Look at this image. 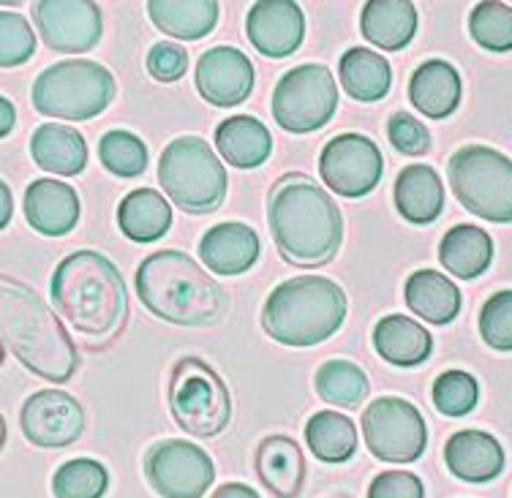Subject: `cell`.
Segmentation results:
<instances>
[{"instance_id": "1f68e13d", "label": "cell", "mask_w": 512, "mask_h": 498, "mask_svg": "<svg viewBox=\"0 0 512 498\" xmlns=\"http://www.w3.org/2000/svg\"><path fill=\"white\" fill-rule=\"evenodd\" d=\"M338 74L346 96L363 104L382 101L393 88V69L387 58L368 47H352L344 52V58L338 60Z\"/></svg>"}, {"instance_id": "f1b7e54d", "label": "cell", "mask_w": 512, "mask_h": 498, "mask_svg": "<svg viewBox=\"0 0 512 498\" xmlns=\"http://www.w3.org/2000/svg\"><path fill=\"white\" fill-rule=\"evenodd\" d=\"M439 262L461 281H474L491 267L493 240L483 226L458 224L439 243Z\"/></svg>"}, {"instance_id": "ac0fdd59", "label": "cell", "mask_w": 512, "mask_h": 498, "mask_svg": "<svg viewBox=\"0 0 512 498\" xmlns=\"http://www.w3.org/2000/svg\"><path fill=\"white\" fill-rule=\"evenodd\" d=\"M262 256V240L254 229L240 221H227L207 229L199 240V259L216 275L248 273Z\"/></svg>"}, {"instance_id": "52a82bcc", "label": "cell", "mask_w": 512, "mask_h": 498, "mask_svg": "<svg viewBox=\"0 0 512 498\" xmlns=\"http://www.w3.org/2000/svg\"><path fill=\"white\" fill-rule=\"evenodd\" d=\"M158 183L183 213H216L227 196V169L199 137L172 139L158 158Z\"/></svg>"}, {"instance_id": "2e32d148", "label": "cell", "mask_w": 512, "mask_h": 498, "mask_svg": "<svg viewBox=\"0 0 512 498\" xmlns=\"http://www.w3.org/2000/svg\"><path fill=\"white\" fill-rule=\"evenodd\" d=\"M199 96L213 107H237L254 90V63L235 47H210L197 60Z\"/></svg>"}, {"instance_id": "8d00e7d4", "label": "cell", "mask_w": 512, "mask_h": 498, "mask_svg": "<svg viewBox=\"0 0 512 498\" xmlns=\"http://www.w3.org/2000/svg\"><path fill=\"white\" fill-rule=\"evenodd\" d=\"M469 33L485 52H512V6L507 3H477L469 14Z\"/></svg>"}, {"instance_id": "b9f144b4", "label": "cell", "mask_w": 512, "mask_h": 498, "mask_svg": "<svg viewBox=\"0 0 512 498\" xmlns=\"http://www.w3.org/2000/svg\"><path fill=\"white\" fill-rule=\"evenodd\" d=\"M188 52L172 41H158L148 52V74L156 82H178L186 77Z\"/></svg>"}, {"instance_id": "8fae6325", "label": "cell", "mask_w": 512, "mask_h": 498, "mask_svg": "<svg viewBox=\"0 0 512 498\" xmlns=\"http://www.w3.org/2000/svg\"><path fill=\"white\" fill-rule=\"evenodd\" d=\"M360 425H363L368 452L382 463H393V466L414 463L428 444L423 414L417 411V406L395 395H384L368 403Z\"/></svg>"}, {"instance_id": "ba28073f", "label": "cell", "mask_w": 512, "mask_h": 498, "mask_svg": "<svg viewBox=\"0 0 512 498\" xmlns=\"http://www.w3.org/2000/svg\"><path fill=\"white\" fill-rule=\"evenodd\" d=\"M169 414L194 439H216L232 422V395L202 357H180L169 373Z\"/></svg>"}, {"instance_id": "836d02e7", "label": "cell", "mask_w": 512, "mask_h": 498, "mask_svg": "<svg viewBox=\"0 0 512 498\" xmlns=\"http://www.w3.org/2000/svg\"><path fill=\"white\" fill-rule=\"evenodd\" d=\"M314 384L322 401L341 409H357L371 390L363 368L349 360H327L325 365H319Z\"/></svg>"}, {"instance_id": "f6af8a7d", "label": "cell", "mask_w": 512, "mask_h": 498, "mask_svg": "<svg viewBox=\"0 0 512 498\" xmlns=\"http://www.w3.org/2000/svg\"><path fill=\"white\" fill-rule=\"evenodd\" d=\"M0 137H9L11 128H14V120H17V109H14V104H11L9 98L3 96L0 98Z\"/></svg>"}, {"instance_id": "74e56055", "label": "cell", "mask_w": 512, "mask_h": 498, "mask_svg": "<svg viewBox=\"0 0 512 498\" xmlns=\"http://www.w3.org/2000/svg\"><path fill=\"white\" fill-rule=\"evenodd\" d=\"M434 406L444 417H466L480 403V384L472 373L444 371L431 390Z\"/></svg>"}, {"instance_id": "ab89813d", "label": "cell", "mask_w": 512, "mask_h": 498, "mask_svg": "<svg viewBox=\"0 0 512 498\" xmlns=\"http://www.w3.org/2000/svg\"><path fill=\"white\" fill-rule=\"evenodd\" d=\"M480 335L496 352H512V289L485 300L480 311Z\"/></svg>"}, {"instance_id": "ee69618b", "label": "cell", "mask_w": 512, "mask_h": 498, "mask_svg": "<svg viewBox=\"0 0 512 498\" xmlns=\"http://www.w3.org/2000/svg\"><path fill=\"white\" fill-rule=\"evenodd\" d=\"M210 498H259V493L254 488L243 485V482H227V485L216 488V493Z\"/></svg>"}, {"instance_id": "277c9868", "label": "cell", "mask_w": 512, "mask_h": 498, "mask_svg": "<svg viewBox=\"0 0 512 498\" xmlns=\"http://www.w3.org/2000/svg\"><path fill=\"white\" fill-rule=\"evenodd\" d=\"M134 289L156 319L175 327H213L227 313V297L216 278L172 248L142 259Z\"/></svg>"}, {"instance_id": "d590c367", "label": "cell", "mask_w": 512, "mask_h": 498, "mask_svg": "<svg viewBox=\"0 0 512 498\" xmlns=\"http://www.w3.org/2000/svg\"><path fill=\"white\" fill-rule=\"evenodd\" d=\"M99 158L107 172H112L115 177H139L145 169H148V147L145 142L131 134V131H123V128H115V131H107L99 142Z\"/></svg>"}, {"instance_id": "d6986e66", "label": "cell", "mask_w": 512, "mask_h": 498, "mask_svg": "<svg viewBox=\"0 0 512 498\" xmlns=\"http://www.w3.org/2000/svg\"><path fill=\"white\" fill-rule=\"evenodd\" d=\"M22 210H25L28 224L39 235L63 237L69 235L79 221V196L69 183L41 177L25 188Z\"/></svg>"}, {"instance_id": "e0dca14e", "label": "cell", "mask_w": 512, "mask_h": 498, "mask_svg": "<svg viewBox=\"0 0 512 498\" xmlns=\"http://www.w3.org/2000/svg\"><path fill=\"white\" fill-rule=\"evenodd\" d=\"M248 41L265 58H289L306 39V14L292 0H259L248 9Z\"/></svg>"}, {"instance_id": "603a6c76", "label": "cell", "mask_w": 512, "mask_h": 498, "mask_svg": "<svg viewBox=\"0 0 512 498\" xmlns=\"http://www.w3.org/2000/svg\"><path fill=\"white\" fill-rule=\"evenodd\" d=\"M393 202L404 221L412 226L434 224L442 215L444 186L434 166L409 164L395 177Z\"/></svg>"}, {"instance_id": "7bdbcfd3", "label": "cell", "mask_w": 512, "mask_h": 498, "mask_svg": "<svg viewBox=\"0 0 512 498\" xmlns=\"http://www.w3.org/2000/svg\"><path fill=\"white\" fill-rule=\"evenodd\" d=\"M368 498H425L423 479L404 469L382 471L368 485Z\"/></svg>"}, {"instance_id": "4fadbf2b", "label": "cell", "mask_w": 512, "mask_h": 498, "mask_svg": "<svg viewBox=\"0 0 512 498\" xmlns=\"http://www.w3.org/2000/svg\"><path fill=\"white\" fill-rule=\"evenodd\" d=\"M382 172V150L363 134H338L322 147L319 175L333 194L363 199L379 186Z\"/></svg>"}, {"instance_id": "9a60e30c", "label": "cell", "mask_w": 512, "mask_h": 498, "mask_svg": "<svg viewBox=\"0 0 512 498\" xmlns=\"http://www.w3.org/2000/svg\"><path fill=\"white\" fill-rule=\"evenodd\" d=\"M33 22L41 41L52 52L79 55L99 47L104 36V17L96 3L85 0H39L33 3Z\"/></svg>"}, {"instance_id": "7402d4cb", "label": "cell", "mask_w": 512, "mask_h": 498, "mask_svg": "<svg viewBox=\"0 0 512 498\" xmlns=\"http://www.w3.org/2000/svg\"><path fill=\"white\" fill-rule=\"evenodd\" d=\"M461 74L447 60H425L409 79L412 107L431 120H444L461 104Z\"/></svg>"}, {"instance_id": "3957f363", "label": "cell", "mask_w": 512, "mask_h": 498, "mask_svg": "<svg viewBox=\"0 0 512 498\" xmlns=\"http://www.w3.org/2000/svg\"><path fill=\"white\" fill-rule=\"evenodd\" d=\"M0 332L3 346L33 376L66 384L79 368V352L58 313L30 286L3 275L0 289Z\"/></svg>"}, {"instance_id": "4dcf8cb0", "label": "cell", "mask_w": 512, "mask_h": 498, "mask_svg": "<svg viewBox=\"0 0 512 498\" xmlns=\"http://www.w3.org/2000/svg\"><path fill=\"white\" fill-rule=\"evenodd\" d=\"M118 226L131 243H156L172 226V205L153 188H137L123 196L118 207Z\"/></svg>"}, {"instance_id": "4316f807", "label": "cell", "mask_w": 512, "mask_h": 498, "mask_svg": "<svg viewBox=\"0 0 512 498\" xmlns=\"http://www.w3.org/2000/svg\"><path fill=\"white\" fill-rule=\"evenodd\" d=\"M216 150L235 169H256L273 153V137L254 115H235L218 123Z\"/></svg>"}, {"instance_id": "60d3db41", "label": "cell", "mask_w": 512, "mask_h": 498, "mask_svg": "<svg viewBox=\"0 0 512 498\" xmlns=\"http://www.w3.org/2000/svg\"><path fill=\"white\" fill-rule=\"evenodd\" d=\"M390 145L404 156H425L431 150V131L409 112H395L387 123Z\"/></svg>"}, {"instance_id": "7a4b0ae2", "label": "cell", "mask_w": 512, "mask_h": 498, "mask_svg": "<svg viewBox=\"0 0 512 498\" xmlns=\"http://www.w3.org/2000/svg\"><path fill=\"white\" fill-rule=\"evenodd\" d=\"M267 221L278 254L295 267L333 262L344 243V215L333 196L303 172L278 177L267 199Z\"/></svg>"}, {"instance_id": "f35d334b", "label": "cell", "mask_w": 512, "mask_h": 498, "mask_svg": "<svg viewBox=\"0 0 512 498\" xmlns=\"http://www.w3.org/2000/svg\"><path fill=\"white\" fill-rule=\"evenodd\" d=\"M36 55V33L22 14L0 11V63L3 69H17Z\"/></svg>"}, {"instance_id": "9c48e42d", "label": "cell", "mask_w": 512, "mask_h": 498, "mask_svg": "<svg viewBox=\"0 0 512 498\" xmlns=\"http://www.w3.org/2000/svg\"><path fill=\"white\" fill-rule=\"evenodd\" d=\"M455 199L488 224H512V158L488 145H466L447 161Z\"/></svg>"}, {"instance_id": "bcb514c9", "label": "cell", "mask_w": 512, "mask_h": 498, "mask_svg": "<svg viewBox=\"0 0 512 498\" xmlns=\"http://www.w3.org/2000/svg\"><path fill=\"white\" fill-rule=\"evenodd\" d=\"M0 199H3V213H0V229H6L11 221V210H14V199H11L9 183H0Z\"/></svg>"}, {"instance_id": "f546056e", "label": "cell", "mask_w": 512, "mask_h": 498, "mask_svg": "<svg viewBox=\"0 0 512 498\" xmlns=\"http://www.w3.org/2000/svg\"><path fill=\"white\" fill-rule=\"evenodd\" d=\"M221 6L216 0H150L148 17L161 33L180 41L205 39L216 30Z\"/></svg>"}, {"instance_id": "6da1fadb", "label": "cell", "mask_w": 512, "mask_h": 498, "mask_svg": "<svg viewBox=\"0 0 512 498\" xmlns=\"http://www.w3.org/2000/svg\"><path fill=\"white\" fill-rule=\"evenodd\" d=\"M55 311L85 341L101 349L118 338L128 322V289L112 259L99 251H74L55 267L50 281Z\"/></svg>"}, {"instance_id": "5bb4252c", "label": "cell", "mask_w": 512, "mask_h": 498, "mask_svg": "<svg viewBox=\"0 0 512 498\" xmlns=\"http://www.w3.org/2000/svg\"><path fill=\"white\" fill-rule=\"evenodd\" d=\"M88 414L82 403L63 390L33 392L20 409L22 436L39 450H63L85 433Z\"/></svg>"}, {"instance_id": "484cf974", "label": "cell", "mask_w": 512, "mask_h": 498, "mask_svg": "<svg viewBox=\"0 0 512 498\" xmlns=\"http://www.w3.org/2000/svg\"><path fill=\"white\" fill-rule=\"evenodd\" d=\"M30 156L52 175L74 177L88 166V142L77 128L44 123L30 137Z\"/></svg>"}, {"instance_id": "8992f818", "label": "cell", "mask_w": 512, "mask_h": 498, "mask_svg": "<svg viewBox=\"0 0 512 498\" xmlns=\"http://www.w3.org/2000/svg\"><path fill=\"white\" fill-rule=\"evenodd\" d=\"M115 93L118 85L107 66L74 58L41 71L30 90V101L44 118L82 123L99 118L115 101Z\"/></svg>"}, {"instance_id": "d6a6232c", "label": "cell", "mask_w": 512, "mask_h": 498, "mask_svg": "<svg viewBox=\"0 0 512 498\" xmlns=\"http://www.w3.org/2000/svg\"><path fill=\"white\" fill-rule=\"evenodd\" d=\"M306 444L314 452V458L322 463L338 466L355 458L357 452V428L355 422L338 411H316L306 422Z\"/></svg>"}, {"instance_id": "7c38bea8", "label": "cell", "mask_w": 512, "mask_h": 498, "mask_svg": "<svg viewBox=\"0 0 512 498\" xmlns=\"http://www.w3.org/2000/svg\"><path fill=\"white\" fill-rule=\"evenodd\" d=\"M145 479L161 498H202L216 482V463L199 444L158 441L145 452Z\"/></svg>"}, {"instance_id": "e575fe53", "label": "cell", "mask_w": 512, "mask_h": 498, "mask_svg": "<svg viewBox=\"0 0 512 498\" xmlns=\"http://www.w3.org/2000/svg\"><path fill=\"white\" fill-rule=\"evenodd\" d=\"M107 490V466L93 458L69 460L52 477V496L55 498H104Z\"/></svg>"}, {"instance_id": "cb8c5ba5", "label": "cell", "mask_w": 512, "mask_h": 498, "mask_svg": "<svg viewBox=\"0 0 512 498\" xmlns=\"http://www.w3.org/2000/svg\"><path fill=\"white\" fill-rule=\"evenodd\" d=\"M376 354L398 368L423 365L434 354V335L404 313H390L374 327Z\"/></svg>"}, {"instance_id": "d4e9b609", "label": "cell", "mask_w": 512, "mask_h": 498, "mask_svg": "<svg viewBox=\"0 0 512 498\" xmlns=\"http://www.w3.org/2000/svg\"><path fill=\"white\" fill-rule=\"evenodd\" d=\"M360 30L376 49L398 52L417 36V9L409 0H368L360 14Z\"/></svg>"}, {"instance_id": "30bf717a", "label": "cell", "mask_w": 512, "mask_h": 498, "mask_svg": "<svg viewBox=\"0 0 512 498\" xmlns=\"http://www.w3.org/2000/svg\"><path fill=\"white\" fill-rule=\"evenodd\" d=\"M338 109V88L322 63H303L278 79L273 118L289 134H314L325 128Z\"/></svg>"}, {"instance_id": "44dd1931", "label": "cell", "mask_w": 512, "mask_h": 498, "mask_svg": "<svg viewBox=\"0 0 512 498\" xmlns=\"http://www.w3.org/2000/svg\"><path fill=\"white\" fill-rule=\"evenodd\" d=\"M256 477L276 498H297L306 485V455L289 436H267L254 455Z\"/></svg>"}, {"instance_id": "ffe728a7", "label": "cell", "mask_w": 512, "mask_h": 498, "mask_svg": "<svg viewBox=\"0 0 512 498\" xmlns=\"http://www.w3.org/2000/svg\"><path fill=\"white\" fill-rule=\"evenodd\" d=\"M444 463L461 482L485 485L504 471V447L485 430H458L444 444Z\"/></svg>"}, {"instance_id": "5b68a950", "label": "cell", "mask_w": 512, "mask_h": 498, "mask_svg": "<svg viewBox=\"0 0 512 498\" xmlns=\"http://www.w3.org/2000/svg\"><path fill=\"white\" fill-rule=\"evenodd\" d=\"M346 313L349 300L335 281L325 275H297L267 294L262 330L276 343L306 349L333 338Z\"/></svg>"}, {"instance_id": "83f0119b", "label": "cell", "mask_w": 512, "mask_h": 498, "mask_svg": "<svg viewBox=\"0 0 512 498\" xmlns=\"http://www.w3.org/2000/svg\"><path fill=\"white\" fill-rule=\"evenodd\" d=\"M404 300L414 316L431 324H450L461 313V289L439 270H414L406 278Z\"/></svg>"}]
</instances>
